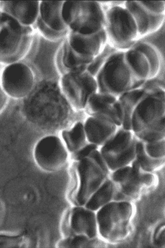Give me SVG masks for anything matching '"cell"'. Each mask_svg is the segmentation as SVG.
Masks as SVG:
<instances>
[{"label":"cell","mask_w":165,"mask_h":248,"mask_svg":"<svg viewBox=\"0 0 165 248\" xmlns=\"http://www.w3.org/2000/svg\"><path fill=\"white\" fill-rule=\"evenodd\" d=\"M8 99H9V97L0 85V113L5 109L6 106H7Z\"/></svg>","instance_id":"34"},{"label":"cell","mask_w":165,"mask_h":248,"mask_svg":"<svg viewBox=\"0 0 165 248\" xmlns=\"http://www.w3.org/2000/svg\"><path fill=\"white\" fill-rule=\"evenodd\" d=\"M105 26V13L100 2L81 1L76 18L68 29L70 32L91 35L104 30Z\"/></svg>","instance_id":"13"},{"label":"cell","mask_w":165,"mask_h":248,"mask_svg":"<svg viewBox=\"0 0 165 248\" xmlns=\"http://www.w3.org/2000/svg\"><path fill=\"white\" fill-rule=\"evenodd\" d=\"M69 152L61 139L48 135L36 143L33 150V159L37 166L47 172L61 170L69 159Z\"/></svg>","instance_id":"9"},{"label":"cell","mask_w":165,"mask_h":248,"mask_svg":"<svg viewBox=\"0 0 165 248\" xmlns=\"http://www.w3.org/2000/svg\"><path fill=\"white\" fill-rule=\"evenodd\" d=\"M30 240L25 235L0 234V248H29Z\"/></svg>","instance_id":"28"},{"label":"cell","mask_w":165,"mask_h":248,"mask_svg":"<svg viewBox=\"0 0 165 248\" xmlns=\"http://www.w3.org/2000/svg\"><path fill=\"white\" fill-rule=\"evenodd\" d=\"M108 41L119 49L131 48L139 40L136 24L126 8L115 6L105 13Z\"/></svg>","instance_id":"6"},{"label":"cell","mask_w":165,"mask_h":248,"mask_svg":"<svg viewBox=\"0 0 165 248\" xmlns=\"http://www.w3.org/2000/svg\"><path fill=\"white\" fill-rule=\"evenodd\" d=\"M135 160L140 167L146 172H153L164 166L165 159H153L146 154L144 150L143 141L137 139Z\"/></svg>","instance_id":"26"},{"label":"cell","mask_w":165,"mask_h":248,"mask_svg":"<svg viewBox=\"0 0 165 248\" xmlns=\"http://www.w3.org/2000/svg\"><path fill=\"white\" fill-rule=\"evenodd\" d=\"M83 125L88 142L99 148L106 144L120 128L110 121L92 116L88 118Z\"/></svg>","instance_id":"18"},{"label":"cell","mask_w":165,"mask_h":248,"mask_svg":"<svg viewBox=\"0 0 165 248\" xmlns=\"http://www.w3.org/2000/svg\"><path fill=\"white\" fill-rule=\"evenodd\" d=\"M99 149L83 159L73 160L70 168L72 185L68 198L74 206H85L109 178L110 172Z\"/></svg>","instance_id":"1"},{"label":"cell","mask_w":165,"mask_h":248,"mask_svg":"<svg viewBox=\"0 0 165 248\" xmlns=\"http://www.w3.org/2000/svg\"><path fill=\"white\" fill-rule=\"evenodd\" d=\"M60 86L69 104L76 110H84L90 98L99 93L96 78L87 72L64 74Z\"/></svg>","instance_id":"8"},{"label":"cell","mask_w":165,"mask_h":248,"mask_svg":"<svg viewBox=\"0 0 165 248\" xmlns=\"http://www.w3.org/2000/svg\"><path fill=\"white\" fill-rule=\"evenodd\" d=\"M35 76L28 65L17 62L8 64L0 76V85L8 96L15 99L26 97L32 91Z\"/></svg>","instance_id":"10"},{"label":"cell","mask_w":165,"mask_h":248,"mask_svg":"<svg viewBox=\"0 0 165 248\" xmlns=\"http://www.w3.org/2000/svg\"><path fill=\"white\" fill-rule=\"evenodd\" d=\"M95 78L99 93L118 98L131 90L141 88L125 61L124 51L117 52L108 56Z\"/></svg>","instance_id":"4"},{"label":"cell","mask_w":165,"mask_h":248,"mask_svg":"<svg viewBox=\"0 0 165 248\" xmlns=\"http://www.w3.org/2000/svg\"><path fill=\"white\" fill-rule=\"evenodd\" d=\"M124 6L136 24L139 39L157 32L164 24L165 15L149 13L138 1H125Z\"/></svg>","instance_id":"16"},{"label":"cell","mask_w":165,"mask_h":248,"mask_svg":"<svg viewBox=\"0 0 165 248\" xmlns=\"http://www.w3.org/2000/svg\"><path fill=\"white\" fill-rule=\"evenodd\" d=\"M135 208L131 202L112 201L96 212L100 238L117 244L126 240L131 232Z\"/></svg>","instance_id":"3"},{"label":"cell","mask_w":165,"mask_h":248,"mask_svg":"<svg viewBox=\"0 0 165 248\" xmlns=\"http://www.w3.org/2000/svg\"><path fill=\"white\" fill-rule=\"evenodd\" d=\"M105 61V59L98 56L90 64L88 65L87 72L95 78L97 74H99V71L101 69Z\"/></svg>","instance_id":"33"},{"label":"cell","mask_w":165,"mask_h":248,"mask_svg":"<svg viewBox=\"0 0 165 248\" xmlns=\"http://www.w3.org/2000/svg\"><path fill=\"white\" fill-rule=\"evenodd\" d=\"M66 40L75 53L85 59L93 61L103 53L108 39L104 29L97 34L91 35L69 31Z\"/></svg>","instance_id":"15"},{"label":"cell","mask_w":165,"mask_h":248,"mask_svg":"<svg viewBox=\"0 0 165 248\" xmlns=\"http://www.w3.org/2000/svg\"><path fill=\"white\" fill-rule=\"evenodd\" d=\"M124 58L135 82L141 87L149 80V63L143 54L136 49L131 48L124 51Z\"/></svg>","instance_id":"20"},{"label":"cell","mask_w":165,"mask_h":248,"mask_svg":"<svg viewBox=\"0 0 165 248\" xmlns=\"http://www.w3.org/2000/svg\"><path fill=\"white\" fill-rule=\"evenodd\" d=\"M140 5L150 14L165 15V1H138Z\"/></svg>","instance_id":"31"},{"label":"cell","mask_w":165,"mask_h":248,"mask_svg":"<svg viewBox=\"0 0 165 248\" xmlns=\"http://www.w3.org/2000/svg\"><path fill=\"white\" fill-rule=\"evenodd\" d=\"M91 60L85 59L75 53L68 41H65L62 47L61 62L65 73H84L87 72L88 65L90 64Z\"/></svg>","instance_id":"24"},{"label":"cell","mask_w":165,"mask_h":248,"mask_svg":"<svg viewBox=\"0 0 165 248\" xmlns=\"http://www.w3.org/2000/svg\"><path fill=\"white\" fill-rule=\"evenodd\" d=\"M131 48L141 52L147 60L150 68L149 80L155 78L161 68L160 58L156 49L146 43H135Z\"/></svg>","instance_id":"25"},{"label":"cell","mask_w":165,"mask_h":248,"mask_svg":"<svg viewBox=\"0 0 165 248\" xmlns=\"http://www.w3.org/2000/svg\"><path fill=\"white\" fill-rule=\"evenodd\" d=\"M149 90L141 87L127 92L118 97L123 112V122L121 128L131 130V118L134 110L142 99L147 94Z\"/></svg>","instance_id":"21"},{"label":"cell","mask_w":165,"mask_h":248,"mask_svg":"<svg viewBox=\"0 0 165 248\" xmlns=\"http://www.w3.org/2000/svg\"><path fill=\"white\" fill-rule=\"evenodd\" d=\"M41 1H0V11L9 15L24 26H32L39 16Z\"/></svg>","instance_id":"17"},{"label":"cell","mask_w":165,"mask_h":248,"mask_svg":"<svg viewBox=\"0 0 165 248\" xmlns=\"http://www.w3.org/2000/svg\"><path fill=\"white\" fill-rule=\"evenodd\" d=\"M137 139L131 130L121 128L99 152L110 172L131 165L135 159Z\"/></svg>","instance_id":"7"},{"label":"cell","mask_w":165,"mask_h":248,"mask_svg":"<svg viewBox=\"0 0 165 248\" xmlns=\"http://www.w3.org/2000/svg\"><path fill=\"white\" fill-rule=\"evenodd\" d=\"M65 237L84 236L97 238L99 236L97 215L85 206H74L66 214L62 224Z\"/></svg>","instance_id":"12"},{"label":"cell","mask_w":165,"mask_h":248,"mask_svg":"<svg viewBox=\"0 0 165 248\" xmlns=\"http://www.w3.org/2000/svg\"><path fill=\"white\" fill-rule=\"evenodd\" d=\"M116 192V186L111 179L108 178L102 186L91 196L85 204V207L94 212H97L100 208L114 201Z\"/></svg>","instance_id":"23"},{"label":"cell","mask_w":165,"mask_h":248,"mask_svg":"<svg viewBox=\"0 0 165 248\" xmlns=\"http://www.w3.org/2000/svg\"><path fill=\"white\" fill-rule=\"evenodd\" d=\"M131 131L143 142L165 139V93L160 87L149 90L134 110Z\"/></svg>","instance_id":"2"},{"label":"cell","mask_w":165,"mask_h":248,"mask_svg":"<svg viewBox=\"0 0 165 248\" xmlns=\"http://www.w3.org/2000/svg\"><path fill=\"white\" fill-rule=\"evenodd\" d=\"M144 150L153 159H165V139L153 142H143Z\"/></svg>","instance_id":"29"},{"label":"cell","mask_w":165,"mask_h":248,"mask_svg":"<svg viewBox=\"0 0 165 248\" xmlns=\"http://www.w3.org/2000/svg\"><path fill=\"white\" fill-rule=\"evenodd\" d=\"M36 24L37 28L38 29L39 32L41 33V35H43L45 39L50 41H58L62 39V37L65 36V35L69 32L68 31H65V32H59V31H56L53 30L48 27L47 25L45 24V22L41 20V18H38L37 22H35Z\"/></svg>","instance_id":"30"},{"label":"cell","mask_w":165,"mask_h":248,"mask_svg":"<svg viewBox=\"0 0 165 248\" xmlns=\"http://www.w3.org/2000/svg\"><path fill=\"white\" fill-rule=\"evenodd\" d=\"M109 178L116 187L114 201H129L139 198L156 183L152 172H146L135 160L131 165L110 173Z\"/></svg>","instance_id":"5"},{"label":"cell","mask_w":165,"mask_h":248,"mask_svg":"<svg viewBox=\"0 0 165 248\" xmlns=\"http://www.w3.org/2000/svg\"><path fill=\"white\" fill-rule=\"evenodd\" d=\"M99 147L97 145L91 144V143H88L86 146L82 149L79 150L76 153L72 154L71 158L73 160H78L83 158L89 156L95 150L99 149Z\"/></svg>","instance_id":"32"},{"label":"cell","mask_w":165,"mask_h":248,"mask_svg":"<svg viewBox=\"0 0 165 248\" xmlns=\"http://www.w3.org/2000/svg\"><path fill=\"white\" fill-rule=\"evenodd\" d=\"M32 26H24L10 16L7 24L0 29V63L17 62L23 39L25 35L33 34Z\"/></svg>","instance_id":"11"},{"label":"cell","mask_w":165,"mask_h":248,"mask_svg":"<svg viewBox=\"0 0 165 248\" xmlns=\"http://www.w3.org/2000/svg\"><path fill=\"white\" fill-rule=\"evenodd\" d=\"M64 1H40L39 18L50 28L59 32L69 31L62 17Z\"/></svg>","instance_id":"19"},{"label":"cell","mask_w":165,"mask_h":248,"mask_svg":"<svg viewBox=\"0 0 165 248\" xmlns=\"http://www.w3.org/2000/svg\"><path fill=\"white\" fill-rule=\"evenodd\" d=\"M90 116L110 121L118 127L122 126L123 112L118 98L97 93L90 98L85 109Z\"/></svg>","instance_id":"14"},{"label":"cell","mask_w":165,"mask_h":248,"mask_svg":"<svg viewBox=\"0 0 165 248\" xmlns=\"http://www.w3.org/2000/svg\"><path fill=\"white\" fill-rule=\"evenodd\" d=\"M101 241L98 238L90 239L84 236H70L64 237L58 242L56 247L81 248H96L101 245Z\"/></svg>","instance_id":"27"},{"label":"cell","mask_w":165,"mask_h":248,"mask_svg":"<svg viewBox=\"0 0 165 248\" xmlns=\"http://www.w3.org/2000/svg\"><path fill=\"white\" fill-rule=\"evenodd\" d=\"M60 136V139L71 155L76 153L89 143L84 125L80 122H76L68 130H62Z\"/></svg>","instance_id":"22"}]
</instances>
